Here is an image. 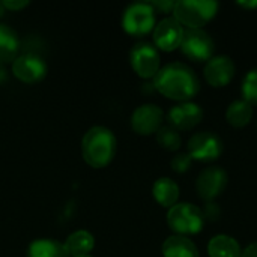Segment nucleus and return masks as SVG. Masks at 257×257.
Wrapping results in <instances>:
<instances>
[{
    "label": "nucleus",
    "instance_id": "1",
    "mask_svg": "<svg viewBox=\"0 0 257 257\" xmlns=\"http://www.w3.org/2000/svg\"><path fill=\"white\" fill-rule=\"evenodd\" d=\"M154 87L169 99L188 102L200 90L196 72L185 63H169L154 77Z\"/></svg>",
    "mask_w": 257,
    "mask_h": 257
},
{
    "label": "nucleus",
    "instance_id": "2",
    "mask_svg": "<svg viewBox=\"0 0 257 257\" xmlns=\"http://www.w3.org/2000/svg\"><path fill=\"white\" fill-rule=\"evenodd\" d=\"M81 152L87 164L96 169L104 167L116 154V137L108 128L93 126L83 137Z\"/></svg>",
    "mask_w": 257,
    "mask_h": 257
},
{
    "label": "nucleus",
    "instance_id": "3",
    "mask_svg": "<svg viewBox=\"0 0 257 257\" xmlns=\"http://www.w3.org/2000/svg\"><path fill=\"white\" fill-rule=\"evenodd\" d=\"M218 3L208 0H181L175 3L173 17L181 26L188 29H202L217 14Z\"/></svg>",
    "mask_w": 257,
    "mask_h": 257
},
{
    "label": "nucleus",
    "instance_id": "4",
    "mask_svg": "<svg viewBox=\"0 0 257 257\" xmlns=\"http://www.w3.org/2000/svg\"><path fill=\"white\" fill-rule=\"evenodd\" d=\"M169 227L179 236L196 235L203 229L205 217L202 209L193 203H176L167 214Z\"/></svg>",
    "mask_w": 257,
    "mask_h": 257
},
{
    "label": "nucleus",
    "instance_id": "5",
    "mask_svg": "<svg viewBox=\"0 0 257 257\" xmlns=\"http://www.w3.org/2000/svg\"><path fill=\"white\" fill-rule=\"evenodd\" d=\"M179 47L190 60L205 62L212 59L215 44L211 35L203 29H187Z\"/></svg>",
    "mask_w": 257,
    "mask_h": 257
},
{
    "label": "nucleus",
    "instance_id": "6",
    "mask_svg": "<svg viewBox=\"0 0 257 257\" xmlns=\"http://www.w3.org/2000/svg\"><path fill=\"white\" fill-rule=\"evenodd\" d=\"M123 29L136 36L149 33L155 27V9L151 3H133L123 14Z\"/></svg>",
    "mask_w": 257,
    "mask_h": 257
},
{
    "label": "nucleus",
    "instance_id": "7",
    "mask_svg": "<svg viewBox=\"0 0 257 257\" xmlns=\"http://www.w3.org/2000/svg\"><path fill=\"white\" fill-rule=\"evenodd\" d=\"M131 66L142 78H152L160 71V54L157 48L149 42H139L133 47Z\"/></svg>",
    "mask_w": 257,
    "mask_h": 257
},
{
    "label": "nucleus",
    "instance_id": "8",
    "mask_svg": "<svg viewBox=\"0 0 257 257\" xmlns=\"http://www.w3.org/2000/svg\"><path fill=\"white\" fill-rule=\"evenodd\" d=\"M223 152L221 139L209 131H202L194 134L188 140V155L199 161H214Z\"/></svg>",
    "mask_w": 257,
    "mask_h": 257
},
{
    "label": "nucleus",
    "instance_id": "9",
    "mask_svg": "<svg viewBox=\"0 0 257 257\" xmlns=\"http://www.w3.org/2000/svg\"><path fill=\"white\" fill-rule=\"evenodd\" d=\"M184 32V27L175 17H166L154 27V42L163 51H173L181 45Z\"/></svg>",
    "mask_w": 257,
    "mask_h": 257
},
{
    "label": "nucleus",
    "instance_id": "10",
    "mask_svg": "<svg viewBox=\"0 0 257 257\" xmlns=\"http://www.w3.org/2000/svg\"><path fill=\"white\" fill-rule=\"evenodd\" d=\"M226 185H227V173L220 167H209L199 175L196 182V190L197 194L209 203L224 191Z\"/></svg>",
    "mask_w": 257,
    "mask_h": 257
},
{
    "label": "nucleus",
    "instance_id": "11",
    "mask_svg": "<svg viewBox=\"0 0 257 257\" xmlns=\"http://www.w3.org/2000/svg\"><path fill=\"white\" fill-rule=\"evenodd\" d=\"M163 110L155 104H145L136 108V111L131 116V125L133 130L139 134L148 136L152 133H157L161 128L163 123Z\"/></svg>",
    "mask_w": 257,
    "mask_h": 257
},
{
    "label": "nucleus",
    "instance_id": "12",
    "mask_svg": "<svg viewBox=\"0 0 257 257\" xmlns=\"http://www.w3.org/2000/svg\"><path fill=\"white\" fill-rule=\"evenodd\" d=\"M235 71V63L229 56H215L205 66V78L214 87H224L233 80Z\"/></svg>",
    "mask_w": 257,
    "mask_h": 257
},
{
    "label": "nucleus",
    "instance_id": "13",
    "mask_svg": "<svg viewBox=\"0 0 257 257\" xmlns=\"http://www.w3.org/2000/svg\"><path fill=\"white\" fill-rule=\"evenodd\" d=\"M203 119V111L200 105L194 102H182L175 105L169 111V122L170 126L178 130H193L197 126Z\"/></svg>",
    "mask_w": 257,
    "mask_h": 257
},
{
    "label": "nucleus",
    "instance_id": "14",
    "mask_svg": "<svg viewBox=\"0 0 257 257\" xmlns=\"http://www.w3.org/2000/svg\"><path fill=\"white\" fill-rule=\"evenodd\" d=\"M12 72L18 80L24 83H35L45 75V63L38 56L24 54L14 60Z\"/></svg>",
    "mask_w": 257,
    "mask_h": 257
},
{
    "label": "nucleus",
    "instance_id": "15",
    "mask_svg": "<svg viewBox=\"0 0 257 257\" xmlns=\"http://www.w3.org/2000/svg\"><path fill=\"white\" fill-rule=\"evenodd\" d=\"M164 257H199V250L187 236H170L163 244Z\"/></svg>",
    "mask_w": 257,
    "mask_h": 257
},
{
    "label": "nucleus",
    "instance_id": "16",
    "mask_svg": "<svg viewBox=\"0 0 257 257\" xmlns=\"http://www.w3.org/2000/svg\"><path fill=\"white\" fill-rule=\"evenodd\" d=\"M154 199L164 208H172L179 199V187L170 178H160L152 187Z\"/></svg>",
    "mask_w": 257,
    "mask_h": 257
},
{
    "label": "nucleus",
    "instance_id": "17",
    "mask_svg": "<svg viewBox=\"0 0 257 257\" xmlns=\"http://www.w3.org/2000/svg\"><path fill=\"white\" fill-rule=\"evenodd\" d=\"M209 257H241L242 250L238 241L227 235H217L208 244Z\"/></svg>",
    "mask_w": 257,
    "mask_h": 257
},
{
    "label": "nucleus",
    "instance_id": "18",
    "mask_svg": "<svg viewBox=\"0 0 257 257\" xmlns=\"http://www.w3.org/2000/svg\"><path fill=\"white\" fill-rule=\"evenodd\" d=\"M63 245H65L69 257H83L87 256L93 250L95 239H93V236L89 232L78 230V232L69 235Z\"/></svg>",
    "mask_w": 257,
    "mask_h": 257
},
{
    "label": "nucleus",
    "instance_id": "19",
    "mask_svg": "<svg viewBox=\"0 0 257 257\" xmlns=\"http://www.w3.org/2000/svg\"><path fill=\"white\" fill-rule=\"evenodd\" d=\"M227 122L235 128H244L253 119V105L247 101H235L226 111Z\"/></svg>",
    "mask_w": 257,
    "mask_h": 257
},
{
    "label": "nucleus",
    "instance_id": "20",
    "mask_svg": "<svg viewBox=\"0 0 257 257\" xmlns=\"http://www.w3.org/2000/svg\"><path fill=\"white\" fill-rule=\"evenodd\" d=\"M29 257H69L63 244L53 239H38L30 244Z\"/></svg>",
    "mask_w": 257,
    "mask_h": 257
},
{
    "label": "nucleus",
    "instance_id": "21",
    "mask_svg": "<svg viewBox=\"0 0 257 257\" xmlns=\"http://www.w3.org/2000/svg\"><path fill=\"white\" fill-rule=\"evenodd\" d=\"M17 51H18V38L15 32L8 26L0 24V63L15 60Z\"/></svg>",
    "mask_w": 257,
    "mask_h": 257
},
{
    "label": "nucleus",
    "instance_id": "22",
    "mask_svg": "<svg viewBox=\"0 0 257 257\" xmlns=\"http://www.w3.org/2000/svg\"><path fill=\"white\" fill-rule=\"evenodd\" d=\"M157 140L160 146L167 151H176L181 148V143H182L179 133L172 126H161L157 131Z\"/></svg>",
    "mask_w": 257,
    "mask_h": 257
},
{
    "label": "nucleus",
    "instance_id": "23",
    "mask_svg": "<svg viewBox=\"0 0 257 257\" xmlns=\"http://www.w3.org/2000/svg\"><path fill=\"white\" fill-rule=\"evenodd\" d=\"M242 96L248 104H257V68L245 75L242 81Z\"/></svg>",
    "mask_w": 257,
    "mask_h": 257
},
{
    "label": "nucleus",
    "instance_id": "24",
    "mask_svg": "<svg viewBox=\"0 0 257 257\" xmlns=\"http://www.w3.org/2000/svg\"><path fill=\"white\" fill-rule=\"evenodd\" d=\"M193 163V158L187 154H178L173 160H172V169L178 173H185L187 170H190Z\"/></svg>",
    "mask_w": 257,
    "mask_h": 257
},
{
    "label": "nucleus",
    "instance_id": "25",
    "mask_svg": "<svg viewBox=\"0 0 257 257\" xmlns=\"http://www.w3.org/2000/svg\"><path fill=\"white\" fill-rule=\"evenodd\" d=\"M202 212H203V217H206V218H209V220H217L218 215H220V208H218L215 203L209 202V203L206 205L205 211H202Z\"/></svg>",
    "mask_w": 257,
    "mask_h": 257
},
{
    "label": "nucleus",
    "instance_id": "26",
    "mask_svg": "<svg viewBox=\"0 0 257 257\" xmlns=\"http://www.w3.org/2000/svg\"><path fill=\"white\" fill-rule=\"evenodd\" d=\"M175 3L176 2H152L151 5H152V8L155 9H160V11H163V12H173V8H175Z\"/></svg>",
    "mask_w": 257,
    "mask_h": 257
},
{
    "label": "nucleus",
    "instance_id": "27",
    "mask_svg": "<svg viewBox=\"0 0 257 257\" xmlns=\"http://www.w3.org/2000/svg\"><path fill=\"white\" fill-rule=\"evenodd\" d=\"M27 5V2H24V0H20V2H11V0H6V2H3V6L5 8H8V9H12V11H17V9H21V8H24Z\"/></svg>",
    "mask_w": 257,
    "mask_h": 257
},
{
    "label": "nucleus",
    "instance_id": "28",
    "mask_svg": "<svg viewBox=\"0 0 257 257\" xmlns=\"http://www.w3.org/2000/svg\"><path fill=\"white\" fill-rule=\"evenodd\" d=\"M241 257H257V242L248 245V247L242 251V256Z\"/></svg>",
    "mask_w": 257,
    "mask_h": 257
},
{
    "label": "nucleus",
    "instance_id": "29",
    "mask_svg": "<svg viewBox=\"0 0 257 257\" xmlns=\"http://www.w3.org/2000/svg\"><path fill=\"white\" fill-rule=\"evenodd\" d=\"M238 5L242 8H247V9H253V8H257V0L256 2H239Z\"/></svg>",
    "mask_w": 257,
    "mask_h": 257
},
{
    "label": "nucleus",
    "instance_id": "30",
    "mask_svg": "<svg viewBox=\"0 0 257 257\" xmlns=\"http://www.w3.org/2000/svg\"><path fill=\"white\" fill-rule=\"evenodd\" d=\"M3 12H5V6H3V2H0V17L3 15Z\"/></svg>",
    "mask_w": 257,
    "mask_h": 257
},
{
    "label": "nucleus",
    "instance_id": "31",
    "mask_svg": "<svg viewBox=\"0 0 257 257\" xmlns=\"http://www.w3.org/2000/svg\"><path fill=\"white\" fill-rule=\"evenodd\" d=\"M83 257H90V256H83Z\"/></svg>",
    "mask_w": 257,
    "mask_h": 257
}]
</instances>
